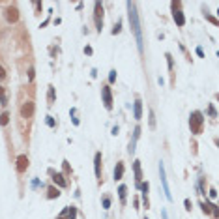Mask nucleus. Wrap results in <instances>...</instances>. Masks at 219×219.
<instances>
[{"mask_svg": "<svg viewBox=\"0 0 219 219\" xmlns=\"http://www.w3.org/2000/svg\"><path fill=\"white\" fill-rule=\"evenodd\" d=\"M71 118H73V124H75V126H79V118H77V109H71Z\"/></svg>", "mask_w": 219, "mask_h": 219, "instance_id": "c85d7f7f", "label": "nucleus"}, {"mask_svg": "<svg viewBox=\"0 0 219 219\" xmlns=\"http://www.w3.org/2000/svg\"><path fill=\"white\" fill-rule=\"evenodd\" d=\"M208 114H210L212 118H215V107H213V105H210V107H208Z\"/></svg>", "mask_w": 219, "mask_h": 219, "instance_id": "473e14b6", "label": "nucleus"}, {"mask_svg": "<svg viewBox=\"0 0 219 219\" xmlns=\"http://www.w3.org/2000/svg\"><path fill=\"white\" fill-rule=\"evenodd\" d=\"M114 81H116V71H114V69H112V71H111V73H109V83H111V84H112V83H114Z\"/></svg>", "mask_w": 219, "mask_h": 219, "instance_id": "2f4dec72", "label": "nucleus"}, {"mask_svg": "<svg viewBox=\"0 0 219 219\" xmlns=\"http://www.w3.org/2000/svg\"><path fill=\"white\" fill-rule=\"evenodd\" d=\"M58 197H60V189H58V187L51 185V187L47 189V199H51V201H53V199H58Z\"/></svg>", "mask_w": 219, "mask_h": 219, "instance_id": "6ab92c4d", "label": "nucleus"}, {"mask_svg": "<svg viewBox=\"0 0 219 219\" xmlns=\"http://www.w3.org/2000/svg\"><path fill=\"white\" fill-rule=\"evenodd\" d=\"M128 17H129V24H131V30H133V34H135V39H137L139 53H142V51H144V43H142V30H140V21H139L137 4H135V2H128Z\"/></svg>", "mask_w": 219, "mask_h": 219, "instance_id": "f257e3e1", "label": "nucleus"}, {"mask_svg": "<svg viewBox=\"0 0 219 219\" xmlns=\"http://www.w3.org/2000/svg\"><path fill=\"white\" fill-rule=\"evenodd\" d=\"M148 124H150V129H156V114L152 109L148 111Z\"/></svg>", "mask_w": 219, "mask_h": 219, "instance_id": "4be33fe9", "label": "nucleus"}, {"mask_svg": "<svg viewBox=\"0 0 219 219\" xmlns=\"http://www.w3.org/2000/svg\"><path fill=\"white\" fill-rule=\"evenodd\" d=\"M118 197H120V202H122V204H126V199H128V187H126L124 184L118 187Z\"/></svg>", "mask_w": 219, "mask_h": 219, "instance_id": "aec40b11", "label": "nucleus"}, {"mask_svg": "<svg viewBox=\"0 0 219 219\" xmlns=\"http://www.w3.org/2000/svg\"><path fill=\"white\" fill-rule=\"evenodd\" d=\"M49 174L53 176V182H55L58 187H67V180H66V176H64L62 172H55V170L51 168V170H49Z\"/></svg>", "mask_w": 219, "mask_h": 219, "instance_id": "9d476101", "label": "nucleus"}, {"mask_svg": "<svg viewBox=\"0 0 219 219\" xmlns=\"http://www.w3.org/2000/svg\"><path fill=\"white\" fill-rule=\"evenodd\" d=\"M45 122H47V126H49V128H56V120H55L53 116H47Z\"/></svg>", "mask_w": 219, "mask_h": 219, "instance_id": "cd10ccee", "label": "nucleus"}, {"mask_svg": "<svg viewBox=\"0 0 219 219\" xmlns=\"http://www.w3.org/2000/svg\"><path fill=\"white\" fill-rule=\"evenodd\" d=\"M189 128H191V133L195 135H201L202 133V128H204V114L201 111H193L191 116H189Z\"/></svg>", "mask_w": 219, "mask_h": 219, "instance_id": "f03ea898", "label": "nucleus"}, {"mask_svg": "<svg viewBox=\"0 0 219 219\" xmlns=\"http://www.w3.org/2000/svg\"><path fill=\"white\" fill-rule=\"evenodd\" d=\"M28 79H30V81H34V67H30V69H28Z\"/></svg>", "mask_w": 219, "mask_h": 219, "instance_id": "ea45409f", "label": "nucleus"}, {"mask_svg": "<svg viewBox=\"0 0 219 219\" xmlns=\"http://www.w3.org/2000/svg\"><path fill=\"white\" fill-rule=\"evenodd\" d=\"M139 137H140V126H137V128H135V131H133V139H131V142H129V148H128L129 156H133V154H135V144H137Z\"/></svg>", "mask_w": 219, "mask_h": 219, "instance_id": "4468645a", "label": "nucleus"}, {"mask_svg": "<svg viewBox=\"0 0 219 219\" xmlns=\"http://www.w3.org/2000/svg\"><path fill=\"white\" fill-rule=\"evenodd\" d=\"M94 168H95V178H97V184L103 182V168H101V152H97L95 157H94Z\"/></svg>", "mask_w": 219, "mask_h": 219, "instance_id": "0eeeda50", "label": "nucleus"}, {"mask_svg": "<svg viewBox=\"0 0 219 219\" xmlns=\"http://www.w3.org/2000/svg\"><path fill=\"white\" fill-rule=\"evenodd\" d=\"M17 172L19 174H22V172H26V168H28V157L24 156V154H21L19 157H17Z\"/></svg>", "mask_w": 219, "mask_h": 219, "instance_id": "f8f14e48", "label": "nucleus"}, {"mask_svg": "<svg viewBox=\"0 0 219 219\" xmlns=\"http://www.w3.org/2000/svg\"><path fill=\"white\" fill-rule=\"evenodd\" d=\"M133 116H135V120H140L142 118V101L139 99H135V103H133Z\"/></svg>", "mask_w": 219, "mask_h": 219, "instance_id": "dca6fc26", "label": "nucleus"}, {"mask_svg": "<svg viewBox=\"0 0 219 219\" xmlns=\"http://www.w3.org/2000/svg\"><path fill=\"white\" fill-rule=\"evenodd\" d=\"M120 30H122V21H118V22L114 24V28H112V34L116 36V34H120Z\"/></svg>", "mask_w": 219, "mask_h": 219, "instance_id": "c756f323", "label": "nucleus"}, {"mask_svg": "<svg viewBox=\"0 0 219 219\" xmlns=\"http://www.w3.org/2000/svg\"><path fill=\"white\" fill-rule=\"evenodd\" d=\"M159 176H161V185H163V191L167 195L168 201H172V195H170V189H168V182H167V176H165V167L163 163H159Z\"/></svg>", "mask_w": 219, "mask_h": 219, "instance_id": "6e6552de", "label": "nucleus"}, {"mask_svg": "<svg viewBox=\"0 0 219 219\" xmlns=\"http://www.w3.org/2000/svg\"><path fill=\"white\" fill-rule=\"evenodd\" d=\"M0 103L8 105V95H6V88L4 86H0Z\"/></svg>", "mask_w": 219, "mask_h": 219, "instance_id": "393cba45", "label": "nucleus"}, {"mask_svg": "<svg viewBox=\"0 0 219 219\" xmlns=\"http://www.w3.org/2000/svg\"><path fill=\"white\" fill-rule=\"evenodd\" d=\"M69 172H71L69 163H67V161H64V176H69Z\"/></svg>", "mask_w": 219, "mask_h": 219, "instance_id": "7c9ffc66", "label": "nucleus"}, {"mask_svg": "<svg viewBox=\"0 0 219 219\" xmlns=\"http://www.w3.org/2000/svg\"><path fill=\"white\" fill-rule=\"evenodd\" d=\"M94 21H95L97 32H101V28H103V4L101 2L94 4Z\"/></svg>", "mask_w": 219, "mask_h": 219, "instance_id": "20e7f679", "label": "nucleus"}, {"mask_svg": "<svg viewBox=\"0 0 219 219\" xmlns=\"http://www.w3.org/2000/svg\"><path fill=\"white\" fill-rule=\"evenodd\" d=\"M201 208H202V212H204V213H212V212H213V204H210L208 201L201 202Z\"/></svg>", "mask_w": 219, "mask_h": 219, "instance_id": "412c9836", "label": "nucleus"}, {"mask_svg": "<svg viewBox=\"0 0 219 219\" xmlns=\"http://www.w3.org/2000/svg\"><path fill=\"white\" fill-rule=\"evenodd\" d=\"M199 193L201 195H206V178H201V182H199Z\"/></svg>", "mask_w": 219, "mask_h": 219, "instance_id": "bb28decb", "label": "nucleus"}, {"mask_svg": "<svg viewBox=\"0 0 219 219\" xmlns=\"http://www.w3.org/2000/svg\"><path fill=\"white\" fill-rule=\"evenodd\" d=\"M34 111H36V107H34V101L32 99L22 101V105H21V118H24V120L32 118L34 116Z\"/></svg>", "mask_w": 219, "mask_h": 219, "instance_id": "39448f33", "label": "nucleus"}, {"mask_svg": "<svg viewBox=\"0 0 219 219\" xmlns=\"http://www.w3.org/2000/svg\"><path fill=\"white\" fill-rule=\"evenodd\" d=\"M55 97H56V94H55V86H53V84H49V88H47V103H49V105H55Z\"/></svg>", "mask_w": 219, "mask_h": 219, "instance_id": "a211bd4d", "label": "nucleus"}, {"mask_svg": "<svg viewBox=\"0 0 219 219\" xmlns=\"http://www.w3.org/2000/svg\"><path fill=\"white\" fill-rule=\"evenodd\" d=\"M111 202H112L111 195H105V197H103V201H101V206H103V210H109V208H111Z\"/></svg>", "mask_w": 219, "mask_h": 219, "instance_id": "b1692460", "label": "nucleus"}, {"mask_svg": "<svg viewBox=\"0 0 219 219\" xmlns=\"http://www.w3.org/2000/svg\"><path fill=\"white\" fill-rule=\"evenodd\" d=\"M84 53L86 55H92V47H84Z\"/></svg>", "mask_w": 219, "mask_h": 219, "instance_id": "a19ab883", "label": "nucleus"}, {"mask_svg": "<svg viewBox=\"0 0 219 219\" xmlns=\"http://www.w3.org/2000/svg\"><path fill=\"white\" fill-rule=\"evenodd\" d=\"M34 8H36V11H41L43 4H41V2H34Z\"/></svg>", "mask_w": 219, "mask_h": 219, "instance_id": "e433bc0d", "label": "nucleus"}, {"mask_svg": "<svg viewBox=\"0 0 219 219\" xmlns=\"http://www.w3.org/2000/svg\"><path fill=\"white\" fill-rule=\"evenodd\" d=\"M206 19H208L210 22H213V24H217V19H215V17H212V15H208V13H206Z\"/></svg>", "mask_w": 219, "mask_h": 219, "instance_id": "4c0bfd02", "label": "nucleus"}, {"mask_svg": "<svg viewBox=\"0 0 219 219\" xmlns=\"http://www.w3.org/2000/svg\"><path fill=\"white\" fill-rule=\"evenodd\" d=\"M8 122H10V112L4 111L2 114H0V126H8Z\"/></svg>", "mask_w": 219, "mask_h": 219, "instance_id": "5701e85b", "label": "nucleus"}, {"mask_svg": "<svg viewBox=\"0 0 219 219\" xmlns=\"http://www.w3.org/2000/svg\"><path fill=\"white\" fill-rule=\"evenodd\" d=\"M165 58H167V64H168V71H172V69H174V60H172V55L167 53V55H165Z\"/></svg>", "mask_w": 219, "mask_h": 219, "instance_id": "a878e982", "label": "nucleus"}, {"mask_svg": "<svg viewBox=\"0 0 219 219\" xmlns=\"http://www.w3.org/2000/svg\"><path fill=\"white\" fill-rule=\"evenodd\" d=\"M197 55H199L201 58H204V51H202V47H197Z\"/></svg>", "mask_w": 219, "mask_h": 219, "instance_id": "58836bf2", "label": "nucleus"}, {"mask_svg": "<svg viewBox=\"0 0 219 219\" xmlns=\"http://www.w3.org/2000/svg\"><path fill=\"white\" fill-rule=\"evenodd\" d=\"M101 95H103V105H105V109L111 111V109H112V92H111V86H109V84L101 86Z\"/></svg>", "mask_w": 219, "mask_h": 219, "instance_id": "423d86ee", "label": "nucleus"}, {"mask_svg": "<svg viewBox=\"0 0 219 219\" xmlns=\"http://www.w3.org/2000/svg\"><path fill=\"white\" fill-rule=\"evenodd\" d=\"M184 204H185V210H189V212H191V208H193V202H191L189 199H185V201H184Z\"/></svg>", "mask_w": 219, "mask_h": 219, "instance_id": "72a5a7b5", "label": "nucleus"}, {"mask_svg": "<svg viewBox=\"0 0 219 219\" xmlns=\"http://www.w3.org/2000/svg\"><path fill=\"white\" fill-rule=\"evenodd\" d=\"M58 217H62V219H75V217H77V208H75V206H66L64 212H62Z\"/></svg>", "mask_w": 219, "mask_h": 219, "instance_id": "ddd939ff", "label": "nucleus"}, {"mask_svg": "<svg viewBox=\"0 0 219 219\" xmlns=\"http://www.w3.org/2000/svg\"><path fill=\"white\" fill-rule=\"evenodd\" d=\"M133 170H135V184L137 187L142 182V170H140V161H133Z\"/></svg>", "mask_w": 219, "mask_h": 219, "instance_id": "2eb2a0df", "label": "nucleus"}, {"mask_svg": "<svg viewBox=\"0 0 219 219\" xmlns=\"http://www.w3.org/2000/svg\"><path fill=\"white\" fill-rule=\"evenodd\" d=\"M170 8H172V19H174V22L178 24V26H184L185 24V17H184V13H182V2L180 0H172L170 2Z\"/></svg>", "mask_w": 219, "mask_h": 219, "instance_id": "7ed1b4c3", "label": "nucleus"}, {"mask_svg": "<svg viewBox=\"0 0 219 219\" xmlns=\"http://www.w3.org/2000/svg\"><path fill=\"white\" fill-rule=\"evenodd\" d=\"M4 79H6V69L0 66V81H4Z\"/></svg>", "mask_w": 219, "mask_h": 219, "instance_id": "f704fd0d", "label": "nucleus"}, {"mask_svg": "<svg viewBox=\"0 0 219 219\" xmlns=\"http://www.w3.org/2000/svg\"><path fill=\"white\" fill-rule=\"evenodd\" d=\"M124 170H126V167H124V163L122 161H118L116 163V167H114V180H122V176H124Z\"/></svg>", "mask_w": 219, "mask_h": 219, "instance_id": "f3484780", "label": "nucleus"}, {"mask_svg": "<svg viewBox=\"0 0 219 219\" xmlns=\"http://www.w3.org/2000/svg\"><path fill=\"white\" fill-rule=\"evenodd\" d=\"M210 197H212V199H217V191H215V187L210 189Z\"/></svg>", "mask_w": 219, "mask_h": 219, "instance_id": "c9c22d12", "label": "nucleus"}, {"mask_svg": "<svg viewBox=\"0 0 219 219\" xmlns=\"http://www.w3.org/2000/svg\"><path fill=\"white\" fill-rule=\"evenodd\" d=\"M118 131H120V129H118V126H114V128H112V135H118Z\"/></svg>", "mask_w": 219, "mask_h": 219, "instance_id": "79ce46f5", "label": "nucleus"}, {"mask_svg": "<svg viewBox=\"0 0 219 219\" xmlns=\"http://www.w3.org/2000/svg\"><path fill=\"white\" fill-rule=\"evenodd\" d=\"M6 19H8V22H17L19 21V10H17L15 4L6 8Z\"/></svg>", "mask_w": 219, "mask_h": 219, "instance_id": "1a4fd4ad", "label": "nucleus"}, {"mask_svg": "<svg viewBox=\"0 0 219 219\" xmlns=\"http://www.w3.org/2000/svg\"><path fill=\"white\" fill-rule=\"evenodd\" d=\"M139 189H140V193H142V204H144V208H150V201H148V189H150V184H148V182H140Z\"/></svg>", "mask_w": 219, "mask_h": 219, "instance_id": "9b49d317", "label": "nucleus"}]
</instances>
